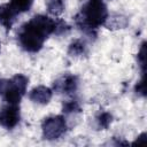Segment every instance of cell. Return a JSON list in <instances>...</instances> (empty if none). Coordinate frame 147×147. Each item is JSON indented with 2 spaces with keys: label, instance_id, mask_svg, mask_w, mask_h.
<instances>
[{
  "label": "cell",
  "instance_id": "6da1fadb",
  "mask_svg": "<svg viewBox=\"0 0 147 147\" xmlns=\"http://www.w3.org/2000/svg\"><path fill=\"white\" fill-rule=\"evenodd\" d=\"M57 22L45 15H36L18 32V41L26 52H38L48 36L56 32Z\"/></svg>",
  "mask_w": 147,
  "mask_h": 147
},
{
  "label": "cell",
  "instance_id": "7a4b0ae2",
  "mask_svg": "<svg viewBox=\"0 0 147 147\" xmlns=\"http://www.w3.org/2000/svg\"><path fill=\"white\" fill-rule=\"evenodd\" d=\"M108 10L103 0H88L76 16L77 24L85 31H93L106 24Z\"/></svg>",
  "mask_w": 147,
  "mask_h": 147
},
{
  "label": "cell",
  "instance_id": "3957f363",
  "mask_svg": "<svg viewBox=\"0 0 147 147\" xmlns=\"http://www.w3.org/2000/svg\"><path fill=\"white\" fill-rule=\"evenodd\" d=\"M29 79L24 75H16L10 80L0 82V93L3 94V98L9 105H18L22 100V96L26 92Z\"/></svg>",
  "mask_w": 147,
  "mask_h": 147
},
{
  "label": "cell",
  "instance_id": "277c9868",
  "mask_svg": "<svg viewBox=\"0 0 147 147\" xmlns=\"http://www.w3.org/2000/svg\"><path fill=\"white\" fill-rule=\"evenodd\" d=\"M42 137L47 140L59 139L67 130V123L63 116L56 115L45 118L41 125Z\"/></svg>",
  "mask_w": 147,
  "mask_h": 147
},
{
  "label": "cell",
  "instance_id": "5b68a950",
  "mask_svg": "<svg viewBox=\"0 0 147 147\" xmlns=\"http://www.w3.org/2000/svg\"><path fill=\"white\" fill-rule=\"evenodd\" d=\"M20 108L18 105H7L0 110V125L10 130L15 127L20 122Z\"/></svg>",
  "mask_w": 147,
  "mask_h": 147
},
{
  "label": "cell",
  "instance_id": "8992f818",
  "mask_svg": "<svg viewBox=\"0 0 147 147\" xmlns=\"http://www.w3.org/2000/svg\"><path fill=\"white\" fill-rule=\"evenodd\" d=\"M78 86V79L75 75H63L54 82V90L57 93L71 94L76 92Z\"/></svg>",
  "mask_w": 147,
  "mask_h": 147
},
{
  "label": "cell",
  "instance_id": "52a82bcc",
  "mask_svg": "<svg viewBox=\"0 0 147 147\" xmlns=\"http://www.w3.org/2000/svg\"><path fill=\"white\" fill-rule=\"evenodd\" d=\"M53 95V91L44 85H39L37 87H33L29 93V99L38 105H47Z\"/></svg>",
  "mask_w": 147,
  "mask_h": 147
},
{
  "label": "cell",
  "instance_id": "ba28073f",
  "mask_svg": "<svg viewBox=\"0 0 147 147\" xmlns=\"http://www.w3.org/2000/svg\"><path fill=\"white\" fill-rule=\"evenodd\" d=\"M16 13L14 9L9 6V3H5L0 6V24L6 29L10 30L16 17Z\"/></svg>",
  "mask_w": 147,
  "mask_h": 147
},
{
  "label": "cell",
  "instance_id": "9c48e42d",
  "mask_svg": "<svg viewBox=\"0 0 147 147\" xmlns=\"http://www.w3.org/2000/svg\"><path fill=\"white\" fill-rule=\"evenodd\" d=\"M33 3V0H10L9 6L14 9L16 14L28 11Z\"/></svg>",
  "mask_w": 147,
  "mask_h": 147
},
{
  "label": "cell",
  "instance_id": "30bf717a",
  "mask_svg": "<svg viewBox=\"0 0 147 147\" xmlns=\"http://www.w3.org/2000/svg\"><path fill=\"white\" fill-rule=\"evenodd\" d=\"M46 7H47L48 13L53 16H59L64 10L63 0H47Z\"/></svg>",
  "mask_w": 147,
  "mask_h": 147
},
{
  "label": "cell",
  "instance_id": "8fae6325",
  "mask_svg": "<svg viewBox=\"0 0 147 147\" xmlns=\"http://www.w3.org/2000/svg\"><path fill=\"white\" fill-rule=\"evenodd\" d=\"M85 52V45L84 42H82L80 40H75L74 42L70 44L69 46V49H68V53L71 55V56H79V55H83Z\"/></svg>",
  "mask_w": 147,
  "mask_h": 147
},
{
  "label": "cell",
  "instance_id": "7c38bea8",
  "mask_svg": "<svg viewBox=\"0 0 147 147\" xmlns=\"http://www.w3.org/2000/svg\"><path fill=\"white\" fill-rule=\"evenodd\" d=\"M113 121V116L109 114V113H101L98 117H96V123H98V126L101 129V130H106L110 123Z\"/></svg>",
  "mask_w": 147,
  "mask_h": 147
},
{
  "label": "cell",
  "instance_id": "4fadbf2b",
  "mask_svg": "<svg viewBox=\"0 0 147 147\" xmlns=\"http://www.w3.org/2000/svg\"><path fill=\"white\" fill-rule=\"evenodd\" d=\"M138 62L140 64L142 74H145L146 72V42L145 41L141 44L140 51L138 52Z\"/></svg>",
  "mask_w": 147,
  "mask_h": 147
},
{
  "label": "cell",
  "instance_id": "5bb4252c",
  "mask_svg": "<svg viewBox=\"0 0 147 147\" xmlns=\"http://www.w3.org/2000/svg\"><path fill=\"white\" fill-rule=\"evenodd\" d=\"M79 110H80V107L76 100H69V101L64 102V105H63V111H65V113L79 111Z\"/></svg>",
  "mask_w": 147,
  "mask_h": 147
},
{
  "label": "cell",
  "instance_id": "9a60e30c",
  "mask_svg": "<svg viewBox=\"0 0 147 147\" xmlns=\"http://www.w3.org/2000/svg\"><path fill=\"white\" fill-rule=\"evenodd\" d=\"M136 92L142 96L146 95V84H145V74H142V78L136 85Z\"/></svg>",
  "mask_w": 147,
  "mask_h": 147
},
{
  "label": "cell",
  "instance_id": "2e32d148",
  "mask_svg": "<svg viewBox=\"0 0 147 147\" xmlns=\"http://www.w3.org/2000/svg\"><path fill=\"white\" fill-rule=\"evenodd\" d=\"M146 137H147V134L144 132V133H141L139 137H138V139H136L133 142H132V145H137V144H141V142H145L146 141Z\"/></svg>",
  "mask_w": 147,
  "mask_h": 147
},
{
  "label": "cell",
  "instance_id": "e0dca14e",
  "mask_svg": "<svg viewBox=\"0 0 147 147\" xmlns=\"http://www.w3.org/2000/svg\"><path fill=\"white\" fill-rule=\"evenodd\" d=\"M0 49H1V44H0Z\"/></svg>",
  "mask_w": 147,
  "mask_h": 147
}]
</instances>
